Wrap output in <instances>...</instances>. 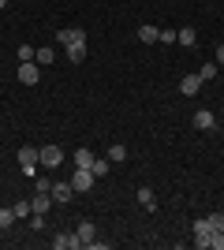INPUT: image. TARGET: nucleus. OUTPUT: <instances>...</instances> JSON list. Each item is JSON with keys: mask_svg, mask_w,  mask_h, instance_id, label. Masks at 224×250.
Masks as SVG:
<instances>
[{"mask_svg": "<svg viewBox=\"0 0 224 250\" xmlns=\"http://www.w3.org/2000/svg\"><path fill=\"white\" fill-rule=\"evenodd\" d=\"M213 231H224V213H209V217H198V220H194V247L205 250Z\"/></svg>", "mask_w": 224, "mask_h": 250, "instance_id": "obj_1", "label": "nucleus"}, {"mask_svg": "<svg viewBox=\"0 0 224 250\" xmlns=\"http://www.w3.org/2000/svg\"><path fill=\"white\" fill-rule=\"evenodd\" d=\"M60 161H64V149H60V146H38V165L56 168Z\"/></svg>", "mask_w": 224, "mask_h": 250, "instance_id": "obj_2", "label": "nucleus"}, {"mask_svg": "<svg viewBox=\"0 0 224 250\" xmlns=\"http://www.w3.org/2000/svg\"><path fill=\"white\" fill-rule=\"evenodd\" d=\"M71 187H75V194H86V190L94 187V172H90V168H75Z\"/></svg>", "mask_w": 224, "mask_h": 250, "instance_id": "obj_3", "label": "nucleus"}, {"mask_svg": "<svg viewBox=\"0 0 224 250\" xmlns=\"http://www.w3.org/2000/svg\"><path fill=\"white\" fill-rule=\"evenodd\" d=\"M19 79H22L26 86H34L38 79H41V63H38V60H22V63H19Z\"/></svg>", "mask_w": 224, "mask_h": 250, "instance_id": "obj_4", "label": "nucleus"}, {"mask_svg": "<svg viewBox=\"0 0 224 250\" xmlns=\"http://www.w3.org/2000/svg\"><path fill=\"white\" fill-rule=\"evenodd\" d=\"M19 165L26 176H34V168H38V146H22L19 149Z\"/></svg>", "mask_w": 224, "mask_h": 250, "instance_id": "obj_5", "label": "nucleus"}, {"mask_svg": "<svg viewBox=\"0 0 224 250\" xmlns=\"http://www.w3.org/2000/svg\"><path fill=\"white\" fill-rule=\"evenodd\" d=\"M56 42H60V45H75V42H86V30H79V26H64V30H56Z\"/></svg>", "mask_w": 224, "mask_h": 250, "instance_id": "obj_6", "label": "nucleus"}, {"mask_svg": "<svg viewBox=\"0 0 224 250\" xmlns=\"http://www.w3.org/2000/svg\"><path fill=\"white\" fill-rule=\"evenodd\" d=\"M53 247L56 250H82V243H79V235H71V231H60L53 239Z\"/></svg>", "mask_w": 224, "mask_h": 250, "instance_id": "obj_7", "label": "nucleus"}, {"mask_svg": "<svg viewBox=\"0 0 224 250\" xmlns=\"http://www.w3.org/2000/svg\"><path fill=\"white\" fill-rule=\"evenodd\" d=\"M191 124L198 127V131H213V127H217V116H213V112H205V108H198Z\"/></svg>", "mask_w": 224, "mask_h": 250, "instance_id": "obj_8", "label": "nucleus"}, {"mask_svg": "<svg viewBox=\"0 0 224 250\" xmlns=\"http://www.w3.org/2000/svg\"><path fill=\"white\" fill-rule=\"evenodd\" d=\"M30 206H34V213H49L53 209V190H38Z\"/></svg>", "mask_w": 224, "mask_h": 250, "instance_id": "obj_9", "label": "nucleus"}, {"mask_svg": "<svg viewBox=\"0 0 224 250\" xmlns=\"http://www.w3.org/2000/svg\"><path fill=\"white\" fill-rule=\"evenodd\" d=\"M198 90H202V79H198V71H194V75H187V79L180 83V94H183V97H194Z\"/></svg>", "mask_w": 224, "mask_h": 250, "instance_id": "obj_10", "label": "nucleus"}, {"mask_svg": "<svg viewBox=\"0 0 224 250\" xmlns=\"http://www.w3.org/2000/svg\"><path fill=\"white\" fill-rule=\"evenodd\" d=\"M71 198H75L71 183H53V202H71Z\"/></svg>", "mask_w": 224, "mask_h": 250, "instance_id": "obj_11", "label": "nucleus"}, {"mask_svg": "<svg viewBox=\"0 0 224 250\" xmlns=\"http://www.w3.org/2000/svg\"><path fill=\"white\" fill-rule=\"evenodd\" d=\"M64 49H67V60H71V63H82V60H86V42L64 45Z\"/></svg>", "mask_w": 224, "mask_h": 250, "instance_id": "obj_12", "label": "nucleus"}, {"mask_svg": "<svg viewBox=\"0 0 224 250\" xmlns=\"http://www.w3.org/2000/svg\"><path fill=\"white\" fill-rule=\"evenodd\" d=\"M94 220H82V224H79V228H75V235H79V243H82V247H86V243H90V239H94Z\"/></svg>", "mask_w": 224, "mask_h": 250, "instance_id": "obj_13", "label": "nucleus"}, {"mask_svg": "<svg viewBox=\"0 0 224 250\" xmlns=\"http://www.w3.org/2000/svg\"><path fill=\"white\" fill-rule=\"evenodd\" d=\"M139 206L142 209H157V194H153L149 187H139Z\"/></svg>", "mask_w": 224, "mask_h": 250, "instance_id": "obj_14", "label": "nucleus"}, {"mask_svg": "<svg viewBox=\"0 0 224 250\" xmlns=\"http://www.w3.org/2000/svg\"><path fill=\"white\" fill-rule=\"evenodd\" d=\"M71 161H75V168H90L94 165V153H90V149H75Z\"/></svg>", "mask_w": 224, "mask_h": 250, "instance_id": "obj_15", "label": "nucleus"}, {"mask_svg": "<svg viewBox=\"0 0 224 250\" xmlns=\"http://www.w3.org/2000/svg\"><path fill=\"white\" fill-rule=\"evenodd\" d=\"M108 157H94V165H90V172H94V179H101V176H108Z\"/></svg>", "mask_w": 224, "mask_h": 250, "instance_id": "obj_16", "label": "nucleus"}, {"mask_svg": "<svg viewBox=\"0 0 224 250\" xmlns=\"http://www.w3.org/2000/svg\"><path fill=\"white\" fill-rule=\"evenodd\" d=\"M176 42H180V45H194V42H198V34H194V26H183V30L176 34Z\"/></svg>", "mask_w": 224, "mask_h": 250, "instance_id": "obj_17", "label": "nucleus"}, {"mask_svg": "<svg viewBox=\"0 0 224 250\" xmlns=\"http://www.w3.org/2000/svg\"><path fill=\"white\" fill-rule=\"evenodd\" d=\"M139 38H142V42H157V38H161V30H157V26H142V30H139Z\"/></svg>", "mask_w": 224, "mask_h": 250, "instance_id": "obj_18", "label": "nucleus"}, {"mask_svg": "<svg viewBox=\"0 0 224 250\" xmlns=\"http://www.w3.org/2000/svg\"><path fill=\"white\" fill-rule=\"evenodd\" d=\"M11 209H15V217H30V213H34V206H30V202H15V206H11Z\"/></svg>", "mask_w": 224, "mask_h": 250, "instance_id": "obj_19", "label": "nucleus"}, {"mask_svg": "<svg viewBox=\"0 0 224 250\" xmlns=\"http://www.w3.org/2000/svg\"><path fill=\"white\" fill-rule=\"evenodd\" d=\"M11 220H15V209H0V228H11Z\"/></svg>", "mask_w": 224, "mask_h": 250, "instance_id": "obj_20", "label": "nucleus"}, {"mask_svg": "<svg viewBox=\"0 0 224 250\" xmlns=\"http://www.w3.org/2000/svg\"><path fill=\"white\" fill-rule=\"evenodd\" d=\"M213 75H217V63H202V71H198V79H202V83H209Z\"/></svg>", "mask_w": 224, "mask_h": 250, "instance_id": "obj_21", "label": "nucleus"}, {"mask_svg": "<svg viewBox=\"0 0 224 250\" xmlns=\"http://www.w3.org/2000/svg\"><path fill=\"white\" fill-rule=\"evenodd\" d=\"M34 60H38V63H53V49H38V52H34Z\"/></svg>", "mask_w": 224, "mask_h": 250, "instance_id": "obj_22", "label": "nucleus"}, {"mask_svg": "<svg viewBox=\"0 0 224 250\" xmlns=\"http://www.w3.org/2000/svg\"><path fill=\"white\" fill-rule=\"evenodd\" d=\"M123 157H127V146H112L108 149V161H123Z\"/></svg>", "mask_w": 224, "mask_h": 250, "instance_id": "obj_23", "label": "nucleus"}, {"mask_svg": "<svg viewBox=\"0 0 224 250\" xmlns=\"http://www.w3.org/2000/svg\"><path fill=\"white\" fill-rule=\"evenodd\" d=\"M30 228H34V231L45 228V213H30Z\"/></svg>", "mask_w": 224, "mask_h": 250, "instance_id": "obj_24", "label": "nucleus"}, {"mask_svg": "<svg viewBox=\"0 0 224 250\" xmlns=\"http://www.w3.org/2000/svg\"><path fill=\"white\" fill-rule=\"evenodd\" d=\"M209 247H213V250H224V231H213V235H209Z\"/></svg>", "mask_w": 224, "mask_h": 250, "instance_id": "obj_25", "label": "nucleus"}, {"mask_svg": "<svg viewBox=\"0 0 224 250\" xmlns=\"http://www.w3.org/2000/svg\"><path fill=\"white\" fill-rule=\"evenodd\" d=\"M176 34H180V30H161V38H157V42H164V45H172V42H176Z\"/></svg>", "mask_w": 224, "mask_h": 250, "instance_id": "obj_26", "label": "nucleus"}, {"mask_svg": "<svg viewBox=\"0 0 224 250\" xmlns=\"http://www.w3.org/2000/svg\"><path fill=\"white\" fill-rule=\"evenodd\" d=\"M34 52H38V49H30V45H22V49H19V63H22V60H34Z\"/></svg>", "mask_w": 224, "mask_h": 250, "instance_id": "obj_27", "label": "nucleus"}, {"mask_svg": "<svg viewBox=\"0 0 224 250\" xmlns=\"http://www.w3.org/2000/svg\"><path fill=\"white\" fill-rule=\"evenodd\" d=\"M217 63L224 67V45H217Z\"/></svg>", "mask_w": 224, "mask_h": 250, "instance_id": "obj_28", "label": "nucleus"}, {"mask_svg": "<svg viewBox=\"0 0 224 250\" xmlns=\"http://www.w3.org/2000/svg\"><path fill=\"white\" fill-rule=\"evenodd\" d=\"M4 4H8V0H0V11H4Z\"/></svg>", "mask_w": 224, "mask_h": 250, "instance_id": "obj_29", "label": "nucleus"}]
</instances>
